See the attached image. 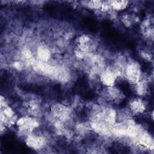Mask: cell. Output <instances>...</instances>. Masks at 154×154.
Listing matches in <instances>:
<instances>
[{"mask_svg": "<svg viewBox=\"0 0 154 154\" xmlns=\"http://www.w3.org/2000/svg\"><path fill=\"white\" fill-rule=\"evenodd\" d=\"M120 73L121 72L118 69H105L100 73V81L105 87L114 86Z\"/></svg>", "mask_w": 154, "mask_h": 154, "instance_id": "3957f363", "label": "cell"}, {"mask_svg": "<svg viewBox=\"0 0 154 154\" xmlns=\"http://www.w3.org/2000/svg\"><path fill=\"white\" fill-rule=\"evenodd\" d=\"M103 95L105 99L109 101L118 103L123 98L122 91L115 85L112 87H105L103 90Z\"/></svg>", "mask_w": 154, "mask_h": 154, "instance_id": "5b68a950", "label": "cell"}, {"mask_svg": "<svg viewBox=\"0 0 154 154\" xmlns=\"http://www.w3.org/2000/svg\"><path fill=\"white\" fill-rule=\"evenodd\" d=\"M123 70L125 77L133 84L143 78L140 65L137 62L131 61L126 63Z\"/></svg>", "mask_w": 154, "mask_h": 154, "instance_id": "7a4b0ae2", "label": "cell"}, {"mask_svg": "<svg viewBox=\"0 0 154 154\" xmlns=\"http://www.w3.org/2000/svg\"><path fill=\"white\" fill-rule=\"evenodd\" d=\"M16 124L20 132L28 134V135L32 133L39 126V122L36 119L28 116L19 118Z\"/></svg>", "mask_w": 154, "mask_h": 154, "instance_id": "6da1fadb", "label": "cell"}, {"mask_svg": "<svg viewBox=\"0 0 154 154\" xmlns=\"http://www.w3.org/2000/svg\"><path fill=\"white\" fill-rule=\"evenodd\" d=\"M51 111L52 115L59 121L67 120L70 116V111L66 105L56 103L52 106Z\"/></svg>", "mask_w": 154, "mask_h": 154, "instance_id": "277c9868", "label": "cell"}, {"mask_svg": "<svg viewBox=\"0 0 154 154\" xmlns=\"http://www.w3.org/2000/svg\"><path fill=\"white\" fill-rule=\"evenodd\" d=\"M122 20L125 26H131L135 23V17L130 14H126L122 16Z\"/></svg>", "mask_w": 154, "mask_h": 154, "instance_id": "30bf717a", "label": "cell"}, {"mask_svg": "<svg viewBox=\"0 0 154 154\" xmlns=\"http://www.w3.org/2000/svg\"><path fill=\"white\" fill-rule=\"evenodd\" d=\"M146 102L140 98H135L129 103L130 110L134 114H141L146 109Z\"/></svg>", "mask_w": 154, "mask_h": 154, "instance_id": "52a82bcc", "label": "cell"}, {"mask_svg": "<svg viewBox=\"0 0 154 154\" xmlns=\"http://www.w3.org/2000/svg\"><path fill=\"white\" fill-rule=\"evenodd\" d=\"M26 145L33 149H40L43 148L46 143L44 137L34 134H29L26 136L25 140Z\"/></svg>", "mask_w": 154, "mask_h": 154, "instance_id": "8992f818", "label": "cell"}, {"mask_svg": "<svg viewBox=\"0 0 154 154\" xmlns=\"http://www.w3.org/2000/svg\"><path fill=\"white\" fill-rule=\"evenodd\" d=\"M51 55L49 49L44 46L39 47L37 49V57L40 61H48Z\"/></svg>", "mask_w": 154, "mask_h": 154, "instance_id": "ba28073f", "label": "cell"}, {"mask_svg": "<svg viewBox=\"0 0 154 154\" xmlns=\"http://www.w3.org/2000/svg\"><path fill=\"white\" fill-rule=\"evenodd\" d=\"M109 2L112 10L116 11H121L125 9L129 4L127 1H111Z\"/></svg>", "mask_w": 154, "mask_h": 154, "instance_id": "9c48e42d", "label": "cell"}]
</instances>
